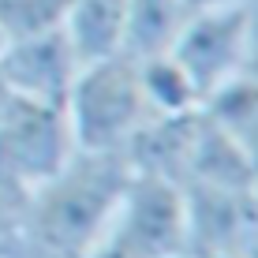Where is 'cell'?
<instances>
[{"mask_svg":"<svg viewBox=\"0 0 258 258\" xmlns=\"http://www.w3.org/2000/svg\"><path fill=\"white\" fill-rule=\"evenodd\" d=\"M64 112L79 150L123 157H127L131 142L157 120V112L146 101V90H142L139 60L127 52L83 64L64 97Z\"/></svg>","mask_w":258,"mask_h":258,"instance_id":"cell-2","label":"cell"},{"mask_svg":"<svg viewBox=\"0 0 258 258\" xmlns=\"http://www.w3.org/2000/svg\"><path fill=\"white\" fill-rule=\"evenodd\" d=\"M0 258H26V195L0 183Z\"/></svg>","mask_w":258,"mask_h":258,"instance_id":"cell-13","label":"cell"},{"mask_svg":"<svg viewBox=\"0 0 258 258\" xmlns=\"http://www.w3.org/2000/svg\"><path fill=\"white\" fill-rule=\"evenodd\" d=\"M191 12H213V8H243L251 0H183Z\"/></svg>","mask_w":258,"mask_h":258,"instance_id":"cell-14","label":"cell"},{"mask_svg":"<svg viewBox=\"0 0 258 258\" xmlns=\"http://www.w3.org/2000/svg\"><path fill=\"white\" fill-rule=\"evenodd\" d=\"M243 258H258V239H254V243H251V251H247Z\"/></svg>","mask_w":258,"mask_h":258,"instance_id":"cell-16","label":"cell"},{"mask_svg":"<svg viewBox=\"0 0 258 258\" xmlns=\"http://www.w3.org/2000/svg\"><path fill=\"white\" fill-rule=\"evenodd\" d=\"M187 19L191 8L183 0H127V8H123V52L135 60L172 52Z\"/></svg>","mask_w":258,"mask_h":258,"instance_id":"cell-9","label":"cell"},{"mask_svg":"<svg viewBox=\"0 0 258 258\" xmlns=\"http://www.w3.org/2000/svg\"><path fill=\"white\" fill-rule=\"evenodd\" d=\"M4 45H8V38H4V30H0V52H4Z\"/></svg>","mask_w":258,"mask_h":258,"instance_id":"cell-17","label":"cell"},{"mask_svg":"<svg viewBox=\"0 0 258 258\" xmlns=\"http://www.w3.org/2000/svg\"><path fill=\"white\" fill-rule=\"evenodd\" d=\"M254 202H258V183H254Z\"/></svg>","mask_w":258,"mask_h":258,"instance_id":"cell-18","label":"cell"},{"mask_svg":"<svg viewBox=\"0 0 258 258\" xmlns=\"http://www.w3.org/2000/svg\"><path fill=\"white\" fill-rule=\"evenodd\" d=\"M187 258H243L258 239L254 187H183Z\"/></svg>","mask_w":258,"mask_h":258,"instance_id":"cell-6","label":"cell"},{"mask_svg":"<svg viewBox=\"0 0 258 258\" xmlns=\"http://www.w3.org/2000/svg\"><path fill=\"white\" fill-rule=\"evenodd\" d=\"M131 172L123 154L79 150L26 195V258H83L105 236Z\"/></svg>","mask_w":258,"mask_h":258,"instance_id":"cell-1","label":"cell"},{"mask_svg":"<svg viewBox=\"0 0 258 258\" xmlns=\"http://www.w3.org/2000/svg\"><path fill=\"white\" fill-rule=\"evenodd\" d=\"M83 258H187L183 187L135 168L105 236Z\"/></svg>","mask_w":258,"mask_h":258,"instance_id":"cell-3","label":"cell"},{"mask_svg":"<svg viewBox=\"0 0 258 258\" xmlns=\"http://www.w3.org/2000/svg\"><path fill=\"white\" fill-rule=\"evenodd\" d=\"M139 79H142L150 109H154L157 116H183V112L202 109V94L195 90L191 75L180 68V60H176L172 52L139 60Z\"/></svg>","mask_w":258,"mask_h":258,"instance_id":"cell-11","label":"cell"},{"mask_svg":"<svg viewBox=\"0 0 258 258\" xmlns=\"http://www.w3.org/2000/svg\"><path fill=\"white\" fill-rule=\"evenodd\" d=\"M79 71H83V60L75 56L64 30L8 41L0 52V79L8 86V97L64 105Z\"/></svg>","mask_w":258,"mask_h":258,"instance_id":"cell-7","label":"cell"},{"mask_svg":"<svg viewBox=\"0 0 258 258\" xmlns=\"http://www.w3.org/2000/svg\"><path fill=\"white\" fill-rule=\"evenodd\" d=\"M8 101V86H4V79H0V105Z\"/></svg>","mask_w":258,"mask_h":258,"instance_id":"cell-15","label":"cell"},{"mask_svg":"<svg viewBox=\"0 0 258 258\" xmlns=\"http://www.w3.org/2000/svg\"><path fill=\"white\" fill-rule=\"evenodd\" d=\"M123 8L127 0H71V12L60 30L83 64L123 52Z\"/></svg>","mask_w":258,"mask_h":258,"instance_id":"cell-8","label":"cell"},{"mask_svg":"<svg viewBox=\"0 0 258 258\" xmlns=\"http://www.w3.org/2000/svg\"><path fill=\"white\" fill-rule=\"evenodd\" d=\"M79 154L64 105L8 97L0 105V183L30 195Z\"/></svg>","mask_w":258,"mask_h":258,"instance_id":"cell-4","label":"cell"},{"mask_svg":"<svg viewBox=\"0 0 258 258\" xmlns=\"http://www.w3.org/2000/svg\"><path fill=\"white\" fill-rule=\"evenodd\" d=\"M71 12V0H0V30L8 41L60 30Z\"/></svg>","mask_w":258,"mask_h":258,"instance_id":"cell-12","label":"cell"},{"mask_svg":"<svg viewBox=\"0 0 258 258\" xmlns=\"http://www.w3.org/2000/svg\"><path fill=\"white\" fill-rule=\"evenodd\" d=\"M202 109L232 135V142L243 150V157L251 161L254 176H258V83L251 75L236 79L225 90L213 94Z\"/></svg>","mask_w":258,"mask_h":258,"instance_id":"cell-10","label":"cell"},{"mask_svg":"<svg viewBox=\"0 0 258 258\" xmlns=\"http://www.w3.org/2000/svg\"><path fill=\"white\" fill-rule=\"evenodd\" d=\"M254 49L251 12L243 8H213V12H191L187 26L180 30L172 45V56L191 75L195 90L202 94V105L228 83L247 75Z\"/></svg>","mask_w":258,"mask_h":258,"instance_id":"cell-5","label":"cell"}]
</instances>
